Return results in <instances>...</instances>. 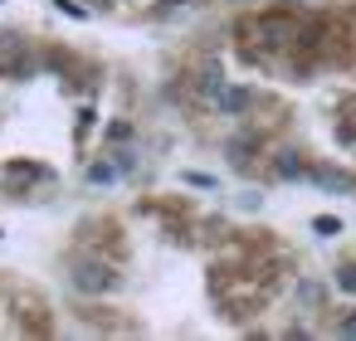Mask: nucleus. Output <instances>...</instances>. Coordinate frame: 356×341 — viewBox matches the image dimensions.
<instances>
[{"label": "nucleus", "instance_id": "2eb2a0df", "mask_svg": "<svg viewBox=\"0 0 356 341\" xmlns=\"http://www.w3.org/2000/svg\"><path fill=\"white\" fill-rule=\"evenodd\" d=\"M113 156H118V171H122V176H127V171H132V166H137V156H132V151H127V147H122V151H113Z\"/></svg>", "mask_w": 356, "mask_h": 341}, {"label": "nucleus", "instance_id": "a211bd4d", "mask_svg": "<svg viewBox=\"0 0 356 341\" xmlns=\"http://www.w3.org/2000/svg\"><path fill=\"white\" fill-rule=\"evenodd\" d=\"M166 6H181V0H166Z\"/></svg>", "mask_w": 356, "mask_h": 341}, {"label": "nucleus", "instance_id": "9b49d317", "mask_svg": "<svg viewBox=\"0 0 356 341\" xmlns=\"http://www.w3.org/2000/svg\"><path fill=\"white\" fill-rule=\"evenodd\" d=\"M337 288L341 292H356V263H337Z\"/></svg>", "mask_w": 356, "mask_h": 341}, {"label": "nucleus", "instance_id": "1a4fd4ad", "mask_svg": "<svg viewBox=\"0 0 356 341\" xmlns=\"http://www.w3.org/2000/svg\"><path fill=\"white\" fill-rule=\"evenodd\" d=\"M312 234H317V239H337V234H341V219H337V215H317V219H312Z\"/></svg>", "mask_w": 356, "mask_h": 341}, {"label": "nucleus", "instance_id": "f257e3e1", "mask_svg": "<svg viewBox=\"0 0 356 341\" xmlns=\"http://www.w3.org/2000/svg\"><path fill=\"white\" fill-rule=\"evenodd\" d=\"M118 283H122V273H118L108 258L83 253V258H74V263H69V288H74V292H83V297H108Z\"/></svg>", "mask_w": 356, "mask_h": 341}, {"label": "nucleus", "instance_id": "7ed1b4c3", "mask_svg": "<svg viewBox=\"0 0 356 341\" xmlns=\"http://www.w3.org/2000/svg\"><path fill=\"white\" fill-rule=\"evenodd\" d=\"M35 181H49V171L35 166V161H10L6 171H0V185H6L10 195H25V185H35Z\"/></svg>", "mask_w": 356, "mask_h": 341}, {"label": "nucleus", "instance_id": "9d476101", "mask_svg": "<svg viewBox=\"0 0 356 341\" xmlns=\"http://www.w3.org/2000/svg\"><path fill=\"white\" fill-rule=\"evenodd\" d=\"M181 185H195V190H215L220 181H215V176H205V171H181Z\"/></svg>", "mask_w": 356, "mask_h": 341}, {"label": "nucleus", "instance_id": "20e7f679", "mask_svg": "<svg viewBox=\"0 0 356 341\" xmlns=\"http://www.w3.org/2000/svg\"><path fill=\"white\" fill-rule=\"evenodd\" d=\"M254 103H259V93H254V88H239V83H234V88H220V98H215V108L229 113V117H244Z\"/></svg>", "mask_w": 356, "mask_h": 341}, {"label": "nucleus", "instance_id": "39448f33", "mask_svg": "<svg viewBox=\"0 0 356 341\" xmlns=\"http://www.w3.org/2000/svg\"><path fill=\"white\" fill-rule=\"evenodd\" d=\"M273 176H283V181H307V161H302L298 151H278V156H273Z\"/></svg>", "mask_w": 356, "mask_h": 341}, {"label": "nucleus", "instance_id": "f8f14e48", "mask_svg": "<svg viewBox=\"0 0 356 341\" xmlns=\"http://www.w3.org/2000/svg\"><path fill=\"white\" fill-rule=\"evenodd\" d=\"M337 142H341V147H351V142H356V113L337 122Z\"/></svg>", "mask_w": 356, "mask_h": 341}, {"label": "nucleus", "instance_id": "4468645a", "mask_svg": "<svg viewBox=\"0 0 356 341\" xmlns=\"http://www.w3.org/2000/svg\"><path fill=\"white\" fill-rule=\"evenodd\" d=\"M298 297H302V302H322V288H317V283H298Z\"/></svg>", "mask_w": 356, "mask_h": 341}, {"label": "nucleus", "instance_id": "ddd939ff", "mask_svg": "<svg viewBox=\"0 0 356 341\" xmlns=\"http://www.w3.org/2000/svg\"><path fill=\"white\" fill-rule=\"evenodd\" d=\"M127 137H132L127 122H108V142H127Z\"/></svg>", "mask_w": 356, "mask_h": 341}, {"label": "nucleus", "instance_id": "423d86ee", "mask_svg": "<svg viewBox=\"0 0 356 341\" xmlns=\"http://www.w3.org/2000/svg\"><path fill=\"white\" fill-rule=\"evenodd\" d=\"M307 181H317V185H327V190H356V176L327 171V166H307Z\"/></svg>", "mask_w": 356, "mask_h": 341}, {"label": "nucleus", "instance_id": "0eeeda50", "mask_svg": "<svg viewBox=\"0 0 356 341\" xmlns=\"http://www.w3.org/2000/svg\"><path fill=\"white\" fill-rule=\"evenodd\" d=\"M195 88H200L205 98H220V88H225V83H220V64H205V69L195 74Z\"/></svg>", "mask_w": 356, "mask_h": 341}, {"label": "nucleus", "instance_id": "f3484780", "mask_svg": "<svg viewBox=\"0 0 356 341\" xmlns=\"http://www.w3.org/2000/svg\"><path fill=\"white\" fill-rule=\"evenodd\" d=\"M54 6H59V10H64V15H74V20H83V15H88V10H83V6H74V0H54Z\"/></svg>", "mask_w": 356, "mask_h": 341}, {"label": "nucleus", "instance_id": "6e6552de", "mask_svg": "<svg viewBox=\"0 0 356 341\" xmlns=\"http://www.w3.org/2000/svg\"><path fill=\"white\" fill-rule=\"evenodd\" d=\"M118 176H122L118 161H93V166H88V181H93V185H113Z\"/></svg>", "mask_w": 356, "mask_h": 341}, {"label": "nucleus", "instance_id": "dca6fc26", "mask_svg": "<svg viewBox=\"0 0 356 341\" xmlns=\"http://www.w3.org/2000/svg\"><path fill=\"white\" fill-rule=\"evenodd\" d=\"M337 336H356V312H346V317L337 322Z\"/></svg>", "mask_w": 356, "mask_h": 341}, {"label": "nucleus", "instance_id": "f03ea898", "mask_svg": "<svg viewBox=\"0 0 356 341\" xmlns=\"http://www.w3.org/2000/svg\"><path fill=\"white\" fill-rule=\"evenodd\" d=\"M298 30H302V20L288 15V10H264V15H259L264 44H298Z\"/></svg>", "mask_w": 356, "mask_h": 341}]
</instances>
